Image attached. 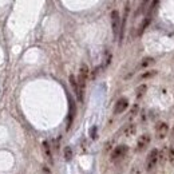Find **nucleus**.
Returning <instances> with one entry per match:
<instances>
[{
    "instance_id": "obj_4",
    "label": "nucleus",
    "mask_w": 174,
    "mask_h": 174,
    "mask_svg": "<svg viewBox=\"0 0 174 174\" xmlns=\"http://www.w3.org/2000/svg\"><path fill=\"white\" fill-rule=\"evenodd\" d=\"M150 141H151V137H150V134H142V135L138 138V141H137L135 150L138 153H142L150 145Z\"/></svg>"
},
{
    "instance_id": "obj_18",
    "label": "nucleus",
    "mask_w": 174,
    "mask_h": 174,
    "mask_svg": "<svg viewBox=\"0 0 174 174\" xmlns=\"http://www.w3.org/2000/svg\"><path fill=\"white\" fill-rule=\"evenodd\" d=\"M90 134H91V138H93V139H95V138H96V127H95V126H94V127L91 128Z\"/></svg>"
},
{
    "instance_id": "obj_11",
    "label": "nucleus",
    "mask_w": 174,
    "mask_h": 174,
    "mask_svg": "<svg viewBox=\"0 0 174 174\" xmlns=\"http://www.w3.org/2000/svg\"><path fill=\"white\" fill-rule=\"evenodd\" d=\"M149 24H150V18L143 19V21L141 23V26H139V29H138V35H139V36L143 34V31L147 28V26H149Z\"/></svg>"
},
{
    "instance_id": "obj_14",
    "label": "nucleus",
    "mask_w": 174,
    "mask_h": 174,
    "mask_svg": "<svg viewBox=\"0 0 174 174\" xmlns=\"http://www.w3.org/2000/svg\"><path fill=\"white\" fill-rule=\"evenodd\" d=\"M155 74H157V71H155V70H151V71H149V72H145V74H142V75H141V79L151 78V76H154Z\"/></svg>"
},
{
    "instance_id": "obj_15",
    "label": "nucleus",
    "mask_w": 174,
    "mask_h": 174,
    "mask_svg": "<svg viewBox=\"0 0 174 174\" xmlns=\"http://www.w3.org/2000/svg\"><path fill=\"white\" fill-rule=\"evenodd\" d=\"M167 161L171 163V165L174 163V149L173 147H169V158H167Z\"/></svg>"
},
{
    "instance_id": "obj_19",
    "label": "nucleus",
    "mask_w": 174,
    "mask_h": 174,
    "mask_svg": "<svg viewBox=\"0 0 174 174\" xmlns=\"http://www.w3.org/2000/svg\"><path fill=\"white\" fill-rule=\"evenodd\" d=\"M43 174H52L51 173V170H50V167H48L47 165L43 166Z\"/></svg>"
},
{
    "instance_id": "obj_8",
    "label": "nucleus",
    "mask_w": 174,
    "mask_h": 174,
    "mask_svg": "<svg viewBox=\"0 0 174 174\" xmlns=\"http://www.w3.org/2000/svg\"><path fill=\"white\" fill-rule=\"evenodd\" d=\"M135 131H137V126L134 125V123H128V125H126L125 127L122 128V133H123V135H125V137L134 135V134H135Z\"/></svg>"
},
{
    "instance_id": "obj_2",
    "label": "nucleus",
    "mask_w": 174,
    "mask_h": 174,
    "mask_svg": "<svg viewBox=\"0 0 174 174\" xmlns=\"http://www.w3.org/2000/svg\"><path fill=\"white\" fill-rule=\"evenodd\" d=\"M158 153H159V150L158 149H153L149 153V155H147L146 158V171L147 173H150V171H153L155 169V166H157L158 163Z\"/></svg>"
},
{
    "instance_id": "obj_9",
    "label": "nucleus",
    "mask_w": 174,
    "mask_h": 174,
    "mask_svg": "<svg viewBox=\"0 0 174 174\" xmlns=\"http://www.w3.org/2000/svg\"><path fill=\"white\" fill-rule=\"evenodd\" d=\"M167 158H169V147L165 146L159 153H158V161H159V162L163 165V163L166 162V159H167Z\"/></svg>"
},
{
    "instance_id": "obj_12",
    "label": "nucleus",
    "mask_w": 174,
    "mask_h": 174,
    "mask_svg": "<svg viewBox=\"0 0 174 174\" xmlns=\"http://www.w3.org/2000/svg\"><path fill=\"white\" fill-rule=\"evenodd\" d=\"M72 155H74V153H72V147L71 146H66V147H64V159H66V161H71L72 159Z\"/></svg>"
},
{
    "instance_id": "obj_7",
    "label": "nucleus",
    "mask_w": 174,
    "mask_h": 174,
    "mask_svg": "<svg viewBox=\"0 0 174 174\" xmlns=\"http://www.w3.org/2000/svg\"><path fill=\"white\" fill-rule=\"evenodd\" d=\"M43 153H44L47 161L51 163V165H52V163H54V158H52V153H51V146H50V143H48L47 141L43 142Z\"/></svg>"
},
{
    "instance_id": "obj_5",
    "label": "nucleus",
    "mask_w": 174,
    "mask_h": 174,
    "mask_svg": "<svg viewBox=\"0 0 174 174\" xmlns=\"http://www.w3.org/2000/svg\"><path fill=\"white\" fill-rule=\"evenodd\" d=\"M155 133H157V139H159V141L165 139L167 133H169V125L165 122H161L159 125L157 126V128H155Z\"/></svg>"
},
{
    "instance_id": "obj_3",
    "label": "nucleus",
    "mask_w": 174,
    "mask_h": 174,
    "mask_svg": "<svg viewBox=\"0 0 174 174\" xmlns=\"http://www.w3.org/2000/svg\"><path fill=\"white\" fill-rule=\"evenodd\" d=\"M111 27H112V34L114 36H119V31H120V16L119 12L117 10H114L111 12Z\"/></svg>"
},
{
    "instance_id": "obj_17",
    "label": "nucleus",
    "mask_w": 174,
    "mask_h": 174,
    "mask_svg": "<svg viewBox=\"0 0 174 174\" xmlns=\"http://www.w3.org/2000/svg\"><path fill=\"white\" fill-rule=\"evenodd\" d=\"M131 174H142V170L138 165H135L133 169H131Z\"/></svg>"
},
{
    "instance_id": "obj_16",
    "label": "nucleus",
    "mask_w": 174,
    "mask_h": 174,
    "mask_svg": "<svg viewBox=\"0 0 174 174\" xmlns=\"http://www.w3.org/2000/svg\"><path fill=\"white\" fill-rule=\"evenodd\" d=\"M153 62H154V60H153L151 58H146V59H143V62H142L141 66L142 67H146V66H149V64H151Z\"/></svg>"
},
{
    "instance_id": "obj_13",
    "label": "nucleus",
    "mask_w": 174,
    "mask_h": 174,
    "mask_svg": "<svg viewBox=\"0 0 174 174\" xmlns=\"http://www.w3.org/2000/svg\"><path fill=\"white\" fill-rule=\"evenodd\" d=\"M147 90V86L146 84H141L138 88H137V98H142V95L145 94V91Z\"/></svg>"
},
{
    "instance_id": "obj_1",
    "label": "nucleus",
    "mask_w": 174,
    "mask_h": 174,
    "mask_svg": "<svg viewBox=\"0 0 174 174\" xmlns=\"http://www.w3.org/2000/svg\"><path fill=\"white\" fill-rule=\"evenodd\" d=\"M127 151H128V146H126V145H118V146H115V149L112 150L111 155H110L111 162H118L122 158H125Z\"/></svg>"
},
{
    "instance_id": "obj_20",
    "label": "nucleus",
    "mask_w": 174,
    "mask_h": 174,
    "mask_svg": "<svg viewBox=\"0 0 174 174\" xmlns=\"http://www.w3.org/2000/svg\"><path fill=\"white\" fill-rule=\"evenodd\" d=\"M173 134H174V127H173Z\"/></svg>"
},
{
    "instance_id": "obj_10",
    "label": "nucleus",
    "mask_w": 174,
    "mask_h": 174,
    "mask_svg": "<svg viewBox=\"0 0 174 174\" xmlns=\"http://www.w3.org/2000/svg\"><path fill=\"white\" fill-rule=\"evenodd\" d=\"M68 79H70V84H71L72 90H74V93L76 94L78 99H79V86H78V80H76V78H75V75H70Z\"/></svg>"
},
{
    "instance_id": "obj_6",
    "label": "nucleus",
    "mask_w": 174,
    "mask_h": 174,
    "mask_svg": "<svg viewBox=\"0 0 174 174\" xmlns=\"http://www.w3.org/2000/svg\"><path fill=\"white\" fill-rule=\"evenodd\" d=\"M127 107H128V101L127 99L126 98L118 99V102L115 103V107H114V114H122Z\"/></svg>"
}]
</instances>
